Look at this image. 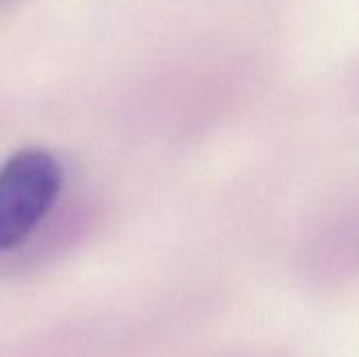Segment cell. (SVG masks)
I'll return each mask as SVG.
<instances>
[{"mask_svg": "<svg viewBox=\"0 0 359 357\" xmlns=\"http://www.w3.org/2000/svg\"><path fill=\"white\" fill-rule=\"evenodd\" d=\"M61 166L42 147L15 151L0 166V255L19 248L53 208Z\"/></svg>", "mask_w": 359, "mask_h": 357, "instance_id": "cell-1", "label": "cell"}]
</instances>
